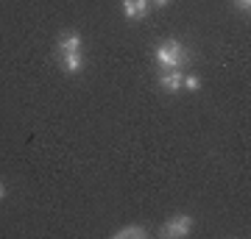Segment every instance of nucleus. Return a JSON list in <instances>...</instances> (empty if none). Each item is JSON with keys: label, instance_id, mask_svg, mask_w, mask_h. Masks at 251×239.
<instances>
[{"label": "nucleus", "instance_id": "7", "mask_svg": "<svg viewBox=\"0 0 251 239\" xmlns=\"http://www.w3.org/2000/svg\"><path fill=\"white\" fill-rule=\"evenodd\" d=\"M181 89H184V92H198V89H201V78L193 75V72H187L184 81H181Z\"/></svg>", "mask_w": 251, "mask_h": 239}, {"label": "nucleus", "instance_id": "3", "mask_svg": "<svg viewBox=\"0 0 251 239\" xmlns=\"http://www.w3.org/2000/svg\"><path fill=\"white\" fill-rule=\"evenodd\" d=\"M181 81H184V70H165V72H159V87L165 89L168 95L181 92Z\"/></svg>", "mask_w": 251, "mask_h": 239}, {"label": "nucleus", "instance_id": "8", "mask_svg": "<svg viewBox=\"0 0 251 239\" xmlns=\"http://www.w3.org/2000/svg\"><path fill=\"white\" fill-rule=\"evenodd\" d=\"M123 14L128 20H140V11H137V0H123Z\"/></svg>", "mask_w": 251, "mask_h": 239}, {"label": "nucleus", "instance_id": "11", "mask_svg": "<svg viewBox=\"0 0 251 239\" xmlns=\"http://www.w3.org/2000/svg\"><path fill=\"white\" fill-rule=\"evenodd\" d=\"M6 197V186H3V181H0V200Z\"/></svg>", "mask_w": 251, "mask_h": 239}, {"label": "nucleus", "instance_id": "2", "mask_svg": "<svg viewBox=\"0 0 251 239\" xmlns=\"http://www.w3.org/2000/svg\"><path fill=\"white\" fill-rule=\"evenodd\" d=\"M193 225H196V220L190 214H173V217H168V220L162 222V237L181 239L193 231Z\"/></svg>", "mask_w": 251, "mask_h": 239}, {"label": "nucleus", "instance_id": "4", "mask_svg": "<svg viewBox=\"0 0 251 239\" xmlns=\"http://www.w3.org/2000/svg\"><path fill=\"white\" fill-rule=\"evenodd\" d=\"M59 62L67 75H78L84 70V53H59Z\"/></svg>", "mask_w": 251, "mask_h": 239}, {"label": "nucleus", "instance_id": "10", "mask_svg": "<svg viewBox=\"0 0 251 239\" xmlns=\"http://www.w3.org/2000/svg\"><path fill=\"white\" fill-rule=\"evenodd\" d=\"M153 6H156V9H165V6H171V0H151Z\"/></svg>", "mask_w": 251, "mask_h": 239}, {"label": "nucleus", "instance_id": "6", "mask_svg": "<svg viewBox=\"0 0 251 239\" xmlns=\"http://www.w3.org/2000/svg\"><path fill=\"white\" fill-rule=\"evenodd\" d=\"M145 237H148V228H145V225H140V222L115 231V239H145Z\"/></svg>", "mask_w": 251, "mask_h": 239}, {"label": "nucleus", "instance_id": "9", "mask_svg": "<svg viewBox=\"0 0 251 239\" xmlns=\"http://www.w3.org/2000/svg\"><path fill=\"white\" fill-rule=\"evenodd\" d=\"M232 3H234V9H237V11H246V14H249L251 0H232Z\"/></svg>", "mask_w": 251, "mask_h": 239}, {"label": "nucleus", "instance_id": "1", "mask_svg": "<svg viewBox=\"0 0 251 239\" xmlns=\"http://www.w3.org/2000/svg\"><path fill=\"white\" fill-rule=\"evenodd\" d=\"M156 64H159V72L184 70L190 64V50L179 42V39H165V42L156 47Z\"/></svg>", "mask_w": 251, "mask_h": 239}, {"label": "nucleus", "instance_id": "5", "mask_svg": "<svg viewBox=\"0 0 251 239\" xmlns=\"http://www.w3.org/2000/svg\"><path fill=\"white\" fill-rule=\"evenodd\" d=\"M81 44H84L81 34H75V31L62 34L59 36V53H81Z\"/></svg>", "mask_w": 251, "mask_h": 239}]
</instances>
